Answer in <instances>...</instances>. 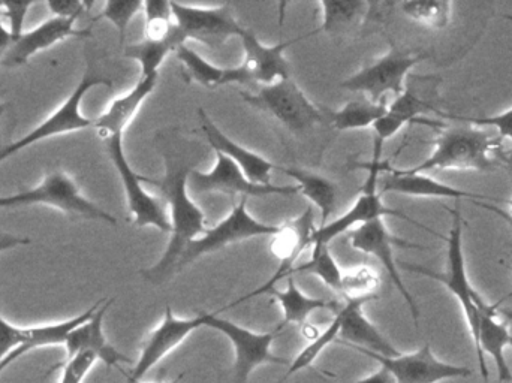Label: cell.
Returning a JSON list of instances; mask_svg holds the SVG:
<instances>
[{"instance_id": "10", "label": "cell", "mask_w": 512, "mask_h": 383, "mask_svg": "<svg viewBox=\"0 0 512 383\" xmlns=\"http://www.w3.org/2000/svg\"><path fill=\"white\" fill-rule=\"evenodd\" d=\"M204 327L213 328L224 334L233 345L236 352L234 373H236L237 383L248 382L256 367L264 364H276V366L291 364V361L279 358L271 352V345L280 331L279 327L270 333H255L228 319L219 318L216 313H204Z\"/></svg>"}, {"instance_id": "13", "label": "cell", "mask_w": 512, "mask_h": 383, "mask_svg": "<svg viewBox=\"0 0 512 383\" xmlns=\"http://www.w3.org/2000/svg\"><path fill=\"white\" fill-rule=\"evenodd\" d=\"M346 235H348L352 249L378 259L379 264L385 268L388 276H390L391 282L396 286L397 291L405 298L406 304H408L409 309H411L415 325L418 327L420 312H418V306L417 303H415L414 297H412L411 292L406 289L405 283H403L402 277H400L399 267H397L393 249L396 246L408 247V249H414V247L420 246L402 240V238L394 237V235L388 231L384 219H376L372 220V222L364 223V225L357 226V228L346 232Z\"/></svg>"}, {"instance_id": "3", "label": "cell", "mask_w": 512, "mask_h": 383, "mask_svg": "<svg viewBox=\"0 0 512 383\" xmlns=\"http://www.w3.org/2000/svg\"><path fill=\"white\" fill-rule=\"evenodd\" d=\"M450 213L453 214V223H451L450 237H448L447 270L444 273H438V271L414 264H403L402 267L412 273L438 280L439 283L450 289L451 294L459 300L460 306H462L472 340L475 343L478 339V330H480L481 315L489 309L490 304H487L472 288L468 273H466L465 255H463V219L459 205L450 210Z\"/></svg>"}, {"instance_id": "44", "label": "cell", "mask_w": 512, "mask_h": 383, "mask_svg": "<svg viewBox=\"0 0 512 383\" xmlns=\"http://www.w3.org/2000/svg\"><path fill=\"white\" fill-rule=\"evenodd\" d=\"M29 243V238L17 237V235L8 234V232H0V253Z\"/></svg>"}, {"instance_id": "1", "label": "cell", "mask_w": 512, "mask_h": 383, "mask_svg": "<svg viewBox=\"0 0 512 383\" xmlns=\"http://www.w3.org/2000/svg\"><path fill=\"white\" fill-rule=\"evenodd\" d=\"M191 170L182 162L167 158V171L161 182L146 179V183L158 186L170 205V243L164 256L153 267L141 271L144 280L161 285L176 274L177 265L192 241L206 232V217L201 208L189 196L188 177Z\"/></svg>"}, {"instance_id": "43", "label": "cell", "mask_w": 512, "mask_h": 383, "mask_svg": "<svg viewBox=\"0 0 512 383\" xmlns=\"http://www.w3.org/2000/svg\"><path fill=\"white\" fill-rule=\"evenodd\" d=\"M90 6L92 3L78 2V0H50L47 2V8L50 9L54 17L71 18V20H78Z\"/></svg>"}, {"instance_id": "8", "label": "cell", "mask_w": 512, "mask_h": 383, "mask_svg": "<svg viewBox=\"0 0 512 383\" xmlns=\"http://www.w3.org/2000/svg\"><path fill=\"white\" fill-rule=\"evenodd\" d=\"M366 167L367 170H369V177H367L366 185H364L363 192L358 196L357 201H355L352 207L349 208L345 214H342V216L331 220L327 225L319 226V228L313 232L312 238H310V247L315 246V244H327L328 246V244H330L334 238L339 237L340 234H346V232L351 231L352 228H357V226L372 222V220L384 219L385 216L399 217V219L414 223V225L421 226V228L426 229V231L438 235L436 232L430 231L426 226L421 225L417 220L406 216L402 211L387 207V205L382 202L381 192L378 191V179L382 171H387V164H382V162H370Z\"/></svg>"}, {"instance_id": "26", "label": "cell", "mask_w": 512, "mask_h": 383, "mask_svg": "<svg viewBox=\"0 0 512 383\" xmlns=\"http://www.w3.org/2000/svg\"><path fill=\"white\" fill-rule=\"evenodd\" d=\"M499 307L490 304L489 309L481 315L480 330H478V339L474 343L477 351L478 361H480V372L484 383L489 382V370H487L486 358L484 354L490 355L495 361L498 369L499 381L512 382V373L505 361V348L511 343L512 334L508 330L507 324L499 321Z\"/></svg>"}, {"instance_id": "21", "label": "cell", "mask_w": 512, "mask_h": 383, "mask_svg": "<svg viewBox=\"0 0 512 383\" xmlns=\"http://www.w3.org/2000/svg\"><path fill=\"white\" fill-rule=\"evenodd\" d=\"M113 303L114 298H108V300L105 298L104 303L93 313L92 318L69 334L68 340L65 343L66 360L75 357L80 352L87 351L93 352L105 366L114 367V369H119L122 363L131 364V360L128 357L120 354L113 345L108 343L107 337L104 334V328H102L105 313L108 312Z\"/></svg>"}, {"instance_id": "30", "label": "cell", "mask_w": 512, "mask_h": 383, "mask_svg": "<svg viewBox=\"0 0 512 383\" xmlns=\"http://www.w3.org/2000/svg\"><path fill=\"white\" fill-rule=\"evenodd\" d=\"M285 176L291 177L295 185L300 188L301 195L306 196L321 213V226L327 225L328 217L333 214L336 207L337 188L330 179L312 173V171L301 170L295 167H277Z\"/></svg>"}, {"instance_id": "29", "label": "cell", "mask_w": 512, "mask_h": 383, "mask_svg": "<svg viewBox=\"0 0 512 383\" xmlns=\"http://www.w3.org/2000/svg\"><path fill=\"white\" fill-rule=\"evenodd\" d=\"M174 54L185 66L189 77L206 89H216V87L233 83L249 84L248 77L240 65L234 66V68H221V66L213 65L186 45H180Z\"/></svg>"}, {"instance_id": "39", "label": "cell", "mask_w": 512, "mask_h": 383, "mask_svg": "<svg viewBox=\"0 0 512 383\" xmlns=\"http://www.w3.org/2000/svg\"><path fill=\"white\" fill-rule=\"evenodd\" d=\"M508 20L512 21V17L507 15ZM439 116L445 117V119L460 120V122L469 123V125L480 126V128L495 129L496 134L502 138V140H508L511 144L510 153H508V164H510L512 170V108L510 111L504 114H498V116L492 117H462V116H451V114H444L439 111Z\"/></svg>"}, {"instance_id": "35", "label": "cell", "mask_w": 512, "mask_h": 383, "mask_svg": "<svg viewBox=\"0 0 512 383\" xmlns=\"http://www.w3.org/2000/svg\"><path fill=\"white\" fill-rule=\"evenodd\" d=\"M303 273L319 277L328 288L333 289L334 292L339 294L343 271L337 265V261L334 259L333 253L328 249L327 244H315V246H312V255H310L309 261L304 262V264L295 265L288 276Z\"/></svg>"}, {"instance_id": "24", "label": "cell", "mask_w": 512, "mask_h": 383, "mask_svg": "<svg viewBox=\"0 0 512 383\" xmlns=\"http://www.w3.org/2000/svg\"><path fill=\"white\" fill-rule=\"evenodd\" d=\"M388 171V170H387ZM381 195L384 193H400V195L420 196V198H450V199H472V201H495L498 199L489 198V196L481 195L462 189L453 188V186L445 185L427 174L409 173L406 170H390L387 176L381 180Z\"/></svg>"}, {"instance_id": "31", "label": "cell", "mask_w": 512, "mask_h": 383, "mask_svg": "<svg viewBox=\"0 0 512 383\" xmlns=\"http://www.w3.org/2000/svg\"><path fill=\"white\" fill-rule=\"evenodd\" d=\"M387 102H372L369 99H355L337 111L324 113L325 119L336 131H357L375 126L387 113Z\"/></svg>"}, {"instance_id": "25", "label": "cell", "mask_w": 512, "mask_h": 383, "mask_svg": "<svg viewBox=\"0 0 512 383\" xmlns=\"http://www.w3.org/2000/svg\"><path fill=\"white\" fill-rule=\"evenodd\" d=\"M430 111L438 113V110L433 108V105L426 101L423 96H420V93L406 86L405 92L394 98V101L388 105L385 116L373 126L375 143H373L372 161L381 162L385 141L393 138L408 123L420 122L418 119L424 113H430Z\"/></svg>"}, {"instance_id": "34", "label": "cell", "mask_w": 512, "mask_h": 383, "mask_svg": "<svg viewBox=\"0 0 512 383\" xmlns=\"http://www.w3.org/2000/svg\"><path fill=\"white\" fill-rule=\"evenodd\" d=\"M381 277L378 271L367 265L352 268L342 274L339 295L345 301H370L378 298Z\"/></svg>"}, {"instance_id": "23", "label": "cell", "mask_w": 512, "mask_h": 383, "mask_svg": "<svg viewBox=\"0 0 512 383\" xmlns=\"http://www.w3.org/2000/svg\"><path fill=\"white\" fill-rule=\"evenodd\" d=\"M158 80L159 74L140 77L138 83L126 95L111 102L108 110L93 123V129L102 141L119 137V135L123 137V131L135 119L144 101L152 95Z\"/></svg>"}, {"instance_id": "22", "label": "cell", "mask_w": 512, "mask_h": 383, "mask_svg": "<svg viewBox=\"0 0 512 383\" xmlns=\"http://www.w3.org/2000/svg\"><path fill=\"white\" fill-rule=\"evenodd\" d=\"M364 304L366 301H346L345 306L340 309L342 325H340L337 343L348 346V348L373 352L381 357H397L400 352L364 316Z\"/></svg>"}, {"instance_id": "27", "label": "cell", "mask_w": 512, "mask_h": 383, "mask_svg": "<svg viewBox=\"0 0 512 383\" xmlns=\"http://www.w3.org/2000/svg\"><path fill=\"white\" fill-rule=\"evenodd\" d=\"M105 298L99 300L98 303L93 304L89 310L78 315L77 318L69 319V321L60 322V324L42 325V327H30L27 328L26 340L23 345L18 346L17 349L11 352L5 360L0 364V373L9 367V364L17 361L18 358L23 355L29 354V352L35 351L38 348H44V346H65L66 340H68L69 334L80 327L84 322L89 321L92 318L93 313L101 307L104 303Z\"/></svg>"}, {"instance_id": "36", "label": "cell", "mask_w": 512, "mask_h": 383, "mask_svg": "<svg viewBox=\"0 0 512 383\" xmlns=\"http://www.w3.org/2000/svg\"><path fill=\"white\" fill-rule=\"evenodd\" d=\"M453 3L448 0H412L400 3V9L409 20L427 29H445L451 20Z\"/></svg>"}, {"instance_id": "28", "label": "cell", "mask_w": 512, "mask_h": 383, "mask_svg": "<svg viewBox=\"0 0 512 383\" xmlns=\"http://www.w3.org/2000/svg\"><path fill=\"white\" fill-rule=\"evenodd\" d=\"M274 301L282 307L283 321L279 325L280 330L286 325L306 324L307 318L313 312L318 310H331V312H340V304L337 301L321 300V298L307 297L295 283L294 276L286 277L285 291L273 288L267 292Z\"/></svg>"}, {"instance_id": "51", "label": "cell", "mask_w": 512, "mask_h": 383, "mask_svg": "<svg viewBox=\"0 0 512 383\" xmlns=\"http://www.w3.org/2000/svg\"><path fill=\"white\" fill-rule=\"evenodd\" d=\"M510 207H511V208H510V217H511V220H512V199H511V201H510Z\"/></svg>"}, {"instance_id": "11", "label": "cell", "mask_w": 512, "mask_h": 383, "mask_svg": "<svg viewBox=\"0 0 512 383\" xmlns=\"http://www.w3.org/2000/svg\"><path fill=\"white\" fill-rule=\"evenodd\" d=\"M174 21L186 39H195L207 47L218 50L234 36H242L245 27L240 26L230 3L216 6H195L171 2Z\"/></svg>"}, {"instance_id": "47", "label": "cell", "mask_w": 512, "mask_h": 383, "mask_svg": "<svg viewBox=\"0 0 512 383\" xmlns=\"http://www.w3.org/2000/svg\"><path fill=\"white\" fill-rule=\"evenodd\" d=\"M499 315H504L505 318L510 319L512 321V312L510 310H498Z\"/></svg>"}, {"instance_id": "46", "label": "cell", "mask_w": 512, "mask_h": 383, "mask_svg": "<svg viewBox=\"0 0 512 383\" xmlns=\"http://www.w3.org/2000/svg\"><path fill=\"white\" fill-rule=\"evenodd\" d=\"M12 44H14V39H12L11 32H9L8 27L3 24V20L0 18V60H3Z\"/></svg>"}, {"instance_id": "18", "label": "cell", "mask_w": 512, "mask_h": 383, "mask_svg": "<svg viewBox=\"0 0 512 383\" xmlns=\"http://www.w3.org/2000/svg\"><path fill=\"white\" fill-rule=\"evenodd\" d=\"M240 39H242L243 50H245V57L240 66L245 71L249 84L268 86V84L276 83L283 78L291 77V65L286 60L285 50L303 39V36L292 39V41L282 42V44L265 45L259 41L258 36L252 30L245 29Z\"/></svg>"}, {"instance_id": "6", "label": "cell", "mask_w": 512, "mask_h": 383, "mask_svg": "<svg viewBox=\"0 0 512 383\" xmlns=\"http://www.w3.org/2000/svg\"><path fill=\"white\" fill-rule=\"evenodd\" d=\"M96 86H107L111 89L113 83L107 77L99 75L93 68L92 63H89V68L84 72L83 78L75 87L74 92L51 116L47 117V120H44L38 128L33 129L26 137L0 149V164L11 158L15 153L20 152V150L38 143V141L47 140V138L56 137V135L68 134V132L93 128L95 120L87 119L81 114V102H83L84 96Z\"/></svg>"}, {"instance_id": "42", "label": "cell", "mask_w": 512, "mask_h": 383, "mask_svg": "<svg viewBox=\"0 0 512 383\" xmlns=\"http://www.w3.org/2000/svg\"><path fill=\"white\" fill-rule=\"evenodd\" d=\"M33 3L29 2H5L2 3L3 17L8 20L9 32L14 42L23 35V23L26 20L27 12Z\"/></svg>"}, {"instance_id": "41", "label": "cell", "mask_w": 512, "mask_h": 383, "mask_svg": "<svg viewBox=\"0 0 512 383\" xmlns=\"http://www.w3.org/2000/svg\"><path fill=\"white\" fill-rule=\"evenodd\" d=\"M27 328L15 327L0 316V364L26 340Z\"/></svg>"}, {"instance_id": "2", "label": "cell", "mask_w": 512, "mask_h": 383, "mask_svg": "<svg viewBox=\"0 0 512 383\" xmlns=\"http://www.w3.org/2000/svg\"><path fill=\"white\" fill-rule=\"evenodd\" d=\"M502 138L489 128L469 125L447 129L436 140L432 155L409 173L435 170L493 171L501 164Z\"/></svg>"}, {"instance_id": "14", "label": "cell", "mask_w": 512, "mask_h": 383, "mask_svg": "<svg viewBox=\"0 0 512 383\" xmlns=\"http://www.w3.org/2000/svg\"><path fill=\"white\" fill-rule=\"evenodd\" d=\"M216 153V162L212 170H191L188 177L189 191L195 193H222V195L248 196H292L300 193V188L294 186L256 185L245 176L242 170L231 159L222 153Z\"/></svg>"}, {"instance_id": "40", "label": "cell", "mask_w": 512, "mask_h": 383, "mask_svg": "<svg viewBox=\"0 0 512 383\" xmlns=\"http://www.w3.org/2000/svg\"><path fill=\"white\" fill-rule=\"evenodd\" d=\"M98 357L93 352H80L75 357L63 361V363L56 364L53 369L48 372L53 373L56 369H62V376H60L59 383H83L86 376L89 375L92 367L95 366Z\"/></svg>"}, {"instance_id": "37", "label": "cell", "mask_w": 512, "mask_h": 383, "mask_svg": "<svg viewBox=\"0 0 512 383\" xmlns=\"http://www.w3.org/2000/svg\"><path fill=\"white\" fill-rule=\"evenodd\" d=\"M340 325H342V319H340V313H336V318L333 319L330 325H328L327 330L324 333L319 334L315 340L309 343L300 354L295 357L294 361H291L289 364L288 372L285 373L282 379H279L277 383H283L286 379L291 378L295 373L301 372V370L307 369V367L312 366L313 361L319 357V355L324 352L325 348H328V345L331 343L337 342L339 339L340 333Z\"/></svg>"}, {"instance_id": "32", "label": "cell", "mask_w": 512, "mask_h": 383, "mask_svg": "<svg viewBox=\"0 0 512 383\" xmlns=\"http://www.w3.org/2000/svg\"><path fill=\"white\" fill-rule=\"evenodd\" d=\"M319 6L322 9V24L319 30L328 33L352 29L355 24L361 23L364 15L369 12V3L360 0H322Z\"/></svg>"}, {"instance_id": "33", "label": "cell", "mask_w": 512, "mask_h": 383, "mask_svg": "<svg viewBox=\"0 0 512 383\" xmlns=\"http://www.w3.org/2000/svg\"><path fill=\"white\" fill-rule=\"evenodd\" d=\"M180 45H185V39L173 38L167 39V41L144 39L138 44L125 47L123 54H125V57L137 60L140 63L141 77H150V75L159 74L162 63L171 53H176Z\"/></svg>"}, {"instance_id": "20", "label": "cell", "mask_w": 512, "mask_h": 383, "mask_svg": "<svg viewBox=\"0 0 512 383\" xmlns=\"http://www.w3.org/2000/svg\"><path fill=\"white\" fill-rule=\"evenodd\" d=\"M198 117H200L201 131L206 135L207 141L215 152L222 153V155L231 159L245 173V176L256 185H271V173L277 168L273 162L268 161L258 153L252 152V150L246 149V147L240 146L236 141L227 137L207 116L203 108L198 110Z\"/></svg>"}, {"instance_id": "9", "label": "cell", "mask_w": 512, "mask_h": 383, "mask_svg": "<svg viewBox=\"0 0 512 383\" xmlns=\"http://www.w3.org/2000/svg\"><path fill=\"white\" fill-rule=\"evenodd\" d=\"M279 231V225H268V223L255 219L246 207V198H240L239 204L224 220H221L213 228L206 229L201 237L192 241L191 246L183 253L176 273H180L183 268L188 267L197 259L203 258L204 255L218 252L230 244L251 240L255 237H264V235L274 237Z\"/></svg>"}, {"instance_id": "15", "label": "cell", "mask_w": 512, "mask_h": 383, "mask_svg": "<svg viewBox=\"0 0 512 383\" xmlns=\"http://www.w3.org/2000/svg\"><path fill=\"white\" fill-rule=\"evenodd\" d=\"M360 354L378 361L381 367L391 373L397 383H439L447 379L469 378L472 370L466 367L453 366V364L439 361L433 355L429 343L412 354H400L397 357L388 358L373 352L355 349Z\"/></svg>"}, {"instance_id": "5", "label": "cell", "mask_w": 512, "mask_h": 383, "mask_svg": "<svg viewBox=\"0 0 512 383\" xmlns=\"http://www.w3.org/2000/svg\"><path fill=\"white\" fill-rule=\"evenodd\" d=\"M427 57L429 54L405 50L391 44L387 54L348 80L342 81L340 87L349 92L364 93L369 101L385 102L384 98L388 93L396 98L405 92L409 72Z\"/></svg>"}, {"instance_id": "45", "label": "cell", "mask_w": 512, "mask_h": 383, "mask_svg": "<svg viewBox=\"0 0 512 383\" xmlns=\"http://www.w3.org/2000/svg\"><path fill=\"white\" fill-rule=\"evenodd\" d=\"M357 383H397L394 376L391 375L388 370H385L384 367L378 370V372L372 373V375L367 376V378L360 379Z\"/></svg>"}, {"instance_id": "4", "label": "cell", "mask_w": 512, "mask_h": 383, "mask_svg": "<svg viewBox=\"0 0 512 383\" xmlns=\"http://www.w3.org/2000/svg\"><path fill=\"white\" fill-rule=\"evenodd\" d=\"M240 95L256 110L274 117L294 132L307 131L325 120L324 111L304 95L292 77L261 86L255 93L240 92Z\"/></svg>"}, {"instance_id": "38", "label": "cell", "mask_w": 512, "mask_h": 383, "mask_svg": "<svg viewBox=\"0 0 512 383\" xmlns=\"http://www.w3.org/2000/svg\"><path fill=\"white\" fill-rule=\"evenodd\" d=\"M144 2L140 0H110L105 3L101 14L95 18H105L116 26L119 32L120 44H125L126 32H128L129 24L134 20L138 12L143 11Z\"/></svg>"}, {"instance_id": "50", "label": "cell", "mask_w": 512, "mask_h": 383, "mask_svg": "<svg viewBox=\"0 0 512 383\" xmlns=\"http://www.w3.org/2000/svg\"><path fill=\"white\" fill-rule=\"evenodd\" d=\"M508 298H512V291L507 295V297L504 298V300H508ZM504 300L499 301V303H502Z\"/></svg>"}, {"instance_id": "17", "label": "cell", "mask_w": 512, "mask_h": 383, "mask_svg": "<svg viewBox=\"0 0 512 383\" xmlns=\"http://www.w3.org/2000/svg\"><path fill=\"white\" fill-rule=\"evenodd\" d=\"M315 228V213L312 207H307L300 216L294 220H289L285 225H280V231L274 235L273 243L270 244L271 252L280 261L279 270L268 280L265 285L251 294L237 300L236 303L228 307L237 306L243 301L251 300L256 295L267 294L270 289L276 286L279 280L286 279L292 268L295 267V261L300 258L301 253L310 247V238H312Z\"/></svg>"}, {"instance_id": "7", "label": "cell", "mask_w": 512, "mask_h": 383, "mask_svg": "<svg viewBox=\"0 0 512 383\" xmlns=\"http://www.w3.org/2000/svg\"><path fill=\"white\" fill-rule=\"evenodd\" d=\"M44 204L59 208L68 214H77L84 219L116 225L117 219L89 199L81 195L74 180L62 170L53 171L44 182L32 191L17 193L0 198V208L20 207V205Z\"/></svg>"}, {"instance_id": "12", "label": "cell", "mask_w": 512, "mask_h": 383, "mask_svg": "<svg viewBox=\"0 0 512 383\" xmlns=\"http://www.w3.org/2000/svg\"><path fill=\"white\" fill-rule=\"evenodd\" d=\"M107 147L108 155L122 179L123 188H125L126 199H128L129 213L134 219V225L137 228H146V226H155L159 231L171 234L170 216L162 205V199L158 196L150 195L143 188L146 177L140 176L132 170L128 159L123 150V137H113L104 141Z\"/></svg>"}, {"instance_id": "48", "label": "cell", "mask_w": 512, "mask_h": 383, "mask_svg": "<svg viewBox=\"0 0 512 383\" xmlns=\"http://www.w3.org/2000/svg\"><path fill=\"white\" fill-rule=\"evenodd\" d=\"M183 378H185V373H182V375L177 376V378L174 379V381L164 382V383H180V381H182ZM144 383H150V382H144Z\"/></svg>"}, {"instance_id": "16", "label": "cell", "mask_w": 512, "mask_h": 383, "mask_svg": "<svg viewBox=\"0 0 512 383\" xmlns=\"http://www.w3.org/2000/svg\"><path fill=\"white\" fill-rule=\"evenodd\" d=\"M204 327V313L195 316V318L180 319L174 315L170 306L165 309L164 319L161 324L149 334L143 349H141L140 358L131 375L128 376L129 383H140L141 379L159 363L164 360L168 354L179 348L194 331Z\"/></svg>"}, {"instance_id": "52", "label": "cell", "mask_w": 512, "mask_h": 383, "mask_svg": "<svg viewBox=\"0 0 512 383\" xmlns=\"http://www.w3.org/2000/svg\"><path fill=\"white\" fill-rule=\"evenodd\" d=\"M510 346H512V337H511V343H510Z\"/></svg>"}, {"instance_id": "19", "label": "cell", "mask_w": 512, "mask_h": 383, "mask_svg": "<svg viewBox=\"0 0 512 383\" xmlns=\"http://www.w3.org/2000/svg\"><path fill=\"white\" fill-rule=\"evenodd\" d=\"M75 21L71 18L53 17L39 24L35 29L24 32L9 48L3 57L2 65L6 68H18L26 65L33 54L47 50L59 44L63 39L74 36H90L89 30L75 29Z\"/></svg>"}, {"instance_id": "49", "label": "cell", "mask_w": 512, "mask_h": 383, "mask_svg": "<svg viewBox=\"0 0 512 383\" xmlns=\"http://www.w3.org/2000/svg\"><path fill=\"white\" fill-rule=\"evenodd\" d=\"M5 105L2 104V102H0V117H2V114L5 113Z\"/></svg>"}]
</instances>
